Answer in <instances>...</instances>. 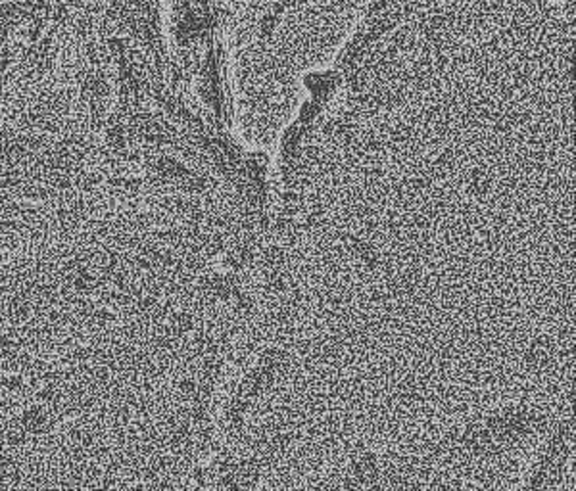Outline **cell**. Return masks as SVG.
Wrapping results in <instances>:
<instances>
[{"label": "cell", "mask_w": 576, "mask_h": 491, "mask_svg": "<svg viewBox=\"0 0 576 491\" xmlns=\"http://www.w3.org/2000/svg\"><path fill=\"white\" fill-rule=\"evenodd\" d=\"M58 2H68V0H58Z\"/></svg>", "instance_id": "cell-8"}, {"label": "cell", "mask_w": 576, "mask_h": 491, "mask_svg": "<svg viewBox=\"0 0 576 491\" xmlns=\"http://www.w3.org/2000/svg\"><path fill=\"white\" fill-rule=\"evenodd\" d=\"M302 367V349L292 334H275L248 353L231 378L217 411L221 445L244 441L263 416L273 411Z\"/></svg>", "instance_id": "cell-2"}, {"label": "cell", "mask_w": 576, "mask_h": 491, "mask_svg": "<svg viewBox=\"0 0 576 491\" xmlns=\"http://www.w3.org/2000/svg\"><path fill=\"white\" fill-rule=\"evenodd\" d=\"M52 422H54V418L50 416V413L46 411V407H41V405L27 409L25 413H23V416H21V426H23L27 432H33V434L46 432L52 426Z\"/></svg>", "instance_id": "cell-4"}, {"label": "cell", "mask_w": 576, "mask_h": 491, "mask_svg": "<svg viewBox=\"0 0 576 491\" xmlns=\"http://www.w3.org/2000/svg\"><path fill=\"white\" fill-rule=\"evenodd\" d=\"M572 384L559 396H513L457 414L405 447L392 449L411 487L438 470H472L526 457L550 430Z\"/></svg>", "instance_id": "cell-1"}, {"label": "cell", "mask_w": 576, "mask_h": 491, "mask_svg": "<svg viewBox=\"0 0 576 491\" xmlns=\"http://www.w3.org/2000/svg\"><path fill=\"white\" fill-rule=\"evenodd\" d=\"M515 491H574V411L568 401L524 457Z\"/></svg>", "instance_id": "cell-3"}, {"label": "cell", "mask_w": 576, "mask_h": 491, "mask_svg": "<svg viewBox=\"0 0 576 491\" xmlns=\"http://www.w3.org/2000/svg\"><path fill=\"white\" fill-rule=\"evenodd\" d=\"M25 428L21 426V422L16 424V426H10L6 430V440H8L10 445H19L25 441Z\"/></svg>", "instance_id": "cell-5"}, {"label": "cell", "mask_w": 576, "mask_h": 491, "mask_svg": "<svg viewBox=\"0 0 576 491\" xmlns=\"http://www.w3.org/2000/svg\"><path fill=\"white\" fill-rule=\"evenodd\" d=\"M25 4L31 10H39V8H43L44 6V0H25Z\"/></svg>", "instance_id": "cell-6"}, {"label": "cell", "mask_w": 576, "mask_h": 491, "mask_svg": "<svg viewBox=\"0 0 576 491\" xmlns=\"http://www.w3.org/2000/svg\"><path fill=\"white\" fill-rule=\"evenodd\" d=\"M4 39H6V25L0 23V41H4Z\"/></svg>", "instance_id": "cell-7"}]
</instances>
